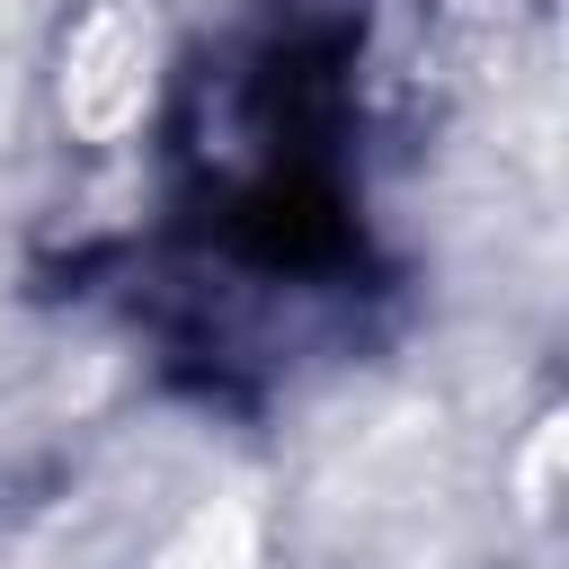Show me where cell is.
Returning <instances> with one entry per match:
<instances>
[{
    "mask_svg": "<svg viewBox=\"0 0 569 569\" xmlns=\"http://www.w3.org/2000/svg\"><path fill=\"white\" fill-rule=\"evenodd\" d=\"M356 36L347 18L284 0L196 80V107L169 142V213L187 240L258 276H347L365 249L356 213Z\"/></svg>",
    "mask_w": 569,
    "mask_h": 569,
    "instance_id": "cell-1",
    "label": "cell"
}]
</instances>
